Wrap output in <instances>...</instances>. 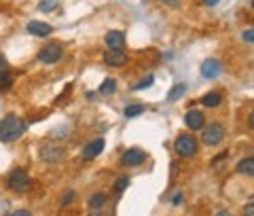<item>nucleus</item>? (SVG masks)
<instances>
[{
	"label": "nucleus",
	"instance_id": "nucleus-1",
	"mask_svg": "<svg viewBox=\"0 0 254 216\" xmlns=\"http://www.w3.org/2000/svg\"><path fill=\"white\" fill-rule=\"evenodd\" d=\"M26 121H21L17 115H6L0 121V142H13L23 136L26 132Z\"/></svg>",
	"mask_w": 254,
	"mask_h": 216
},
{
	"label": "nucleus",
	"instance_id": "nucleus-2",
	"mask_svg": "<svg viewBox=\"0 0 254 216\" xmlns=\"http://www.w3.org/2000/svg\"><path fill=\"white\" fill-rule=\"evenodd\" d=\"M201 142L208 144V146H216V144L222 142V138H225V127H222L220 123H210L201 127Z\"/></svg>",
	"mask_w": 254,
	"mask_h": 216
},
{
	"label": "nucleus",
	"instance_id": "nucleus-3",
	"mask_svg": "<svg viewBox=\"0 0 254 216\" xmlns=\"http://www.w3.org/2000/svg\"><path fill=\"white\" fill-rule=\"evenodd\" d=\"M174 148H176V153L180 157H193L197 153V140L190 134H182L174 142Z\"/></svg>",
	"mask_w": 254,
	"mask_h": 216
},
{
	"label": "nucleus",
	"instance_id": "nucleus-4",
	"mask_svg": "<svg viewBox=\"0 0 254 216\" xmlns=\"http://www.w3.org/2000/svg\"><path fill=\"white\" fill-rule=\"evenodd\" d=\"M32 180H30V174L26 170H13L11 176H9V187L15 191V193H26V191L30 189Z\"/></svg>",
	"mask_w": 254,
	"mask_h": 216
},
{
	"label": "nucleus",
	"instance_id": "nucleus-5",
	"mask_svg": "<svg viewBox=\"0 0 254 216\" xmlns=\"http://www.w3.org/2000/svg\"><path fill=\"white\" fill-rule=\"evenodd\" d=\"M38 60H41L43 64H58L62 60V47L58 43H49V45H45L41 53H38Z\"/></svg>",
	"mask_w": 254,
	"mask_h": 216
},
{
	"label": "nucleus",
	"instance_id": "nucleus-6",
	"mask_svg": "<svg viewBox=\"0 0 254 216\" xmlns=\"http://www.w3.org/2000/svg\"><path fill=\"white\" fill-rule=\"evenodd\" d=\"M144 159H146V153L142 148H129V150H125V153H123L121 161L127 167H136L140 163H144Z\"/></svg>",
	"mask_w": 254,
	"mask_h": 216
},
{
	"label": "nucleus",
	"instance_id": "nucleus-7",
	"mask_svg": "<svg viewBox=\"0 0 254 216\" xmlns=\"http://www.w3.org/2000/svg\"><path fill=\"white\" fill-rule=\"evenodd\" d=\"M104 62L113 68H121L127 64V55L123 53V49H108L104 53Z\"/></svg>",
	"mask_w": 254,
	"mask_h": 216
},
{
	"label": "nucleus",
	"instance_id": "nucleus-8",
	"mask_svg": "<svg viewBox=\"0 0 254 216\" xmlns=\"http://www.w3.org/2000/svg\"><path fill=\"white\" fill-rule=\"evenodd\" d=\"M220 72H222V64H220L218 60L208 58V60L201 64V74H203L205 78H216Z\"/></svg>",
	"mask_w": 254,
	"mask_h": 216
},
{
	"label": "nucleus",
	"instance_id": "nucleus-9",
	"mask_svg": "<svg viewBox=\"0 0 254 216\" xmlns=\"http://www.w3.org/2000/svg\"><path fill=\"white\" fill-rule=\"evenodd\" d=\"M41 157L47 163H58L64 159V150L60 146H55V144H47V146H43V150H41Z\"/></svg>",
	"mask_w": 254,
	"mask_h": 216
},
{
	"label": "nucleus",
	"instance_id": "nucleus-10",
	"mask_svg": "<svg viewBox=\"0 0 254 216\" xmlns=\"http://www.w3.org/2000/svg\"><path fill=\"white\" fill-rule=\"evenodd\" d=\"M102 150H104V140H102V138H95L93 142H89V144H87V146L83 148V155H81V157L85 159V161H91V159L98 157Z\"/></svg>",
	"mask_w": 254,
	"mask_h": 216
},
{
	"label": "nucleus",
	"instance_id": "nucleus-11",
	"mask_svg": "<svg viewBox=\"0 0 254 216\" xmlns=\"http://www.w3.org/2000/svg\"><path fill=\"white\" fill-rule=\"evenodd\" d=\"M185 125L189 127V130H201V127L205 125V117L203 113H199V110H190V113H187L185 117Z\"/></svg>",
	"mask_w": 254,
	"mask_h": 216
},
{
	"label": "nucleus",
	"instance_id": "nucleus-12",
	"mask_svg": "<svg viewBox=\"0 0 254 216\" xmlns=\"http://www.w3.org/2000/svg\"><path fill=\"white\" fill-rule=\"evenodd\" d=\"M104 41H106V45H108V49H123V45H125V34H123V32H119V30H110Z\"/></svg>",
	"mask_w": 254,
	"mask_h": 216
},
{
	"label": "nucleus",
	"instance_id": "nucleus-13",
	"mask_svg": "<svg viewBox=\"0 0 254 216\" xmlns=\"http://www.w3.org/2000/svg\"><path fill=\"white\" fill-rule=\"evenodd\" d=\"M28 32H30V34H34V36H49L51 32H53V28L49 26V23L34 19V21L28 23Z\"/></svg>",
	"mask_w": 254,
	"mask_h": 216
},
{
	"label": "nucleus",
	"instance_id": "nucleus-14",
	"mask_svg": "<svg viewBox=\"0 0 254 216\" xmlns=\"http://www.w3.org/2000/svg\"><path fill=\"white\" fill-rule=\"evenodd\" d=\"M237 172H240L242 176H246V178H252L254 176V159L252 157L242 159L240 165H237Z\"/></svg>",
	"mask_w": 254,
	"mask_h": 216
},
{
	"label": "nucleus",
	"instance_id": "nucleus-15",
	"mask_svg": "<svg viewBox=\"0 0 254 216\" xmlns=\"http://www.w3.org/2000/svg\"><path fill=\"white\" fill-rule=\"evenodd\" d=\"M201 104L203 106H208V108H216V106L222 104V95L218 91H210V93H205L201 98Z\"/></svg>",
	"mask_w": 254,
	"mask_h": 216
},
{
	"label": "nucleus",
	"instance_id": "nucleus-16",
	"mask_svg": "<svg viewBox=\"0 0 254 216\" xmlns=\"http://www.w3.org/2000/svg\"><path fill=\"white\" fill-rule=\"evenodd\" d=\"M98 91H100L102 95H113V93L117 91V81H115V78H104Z\"/></svg>",
	"mask_w": 254,
	"mask_h": 216
},
{
	"label": "nucleus",
	"instance_id": "nucleus-17",
	"mask_svg": "<svg viewBox=\"0 0 254 216\" xmlns=\"http://www.w3.org/2000/svg\"><path fill=\"white\" fill-rule=\"evenodd\" d=\"M55 6H60V0H41V2H38V11L51 13Z\"/></svg>",
	"mask_w": 254,
	"mask_h": 216
},
{
	"label": "nucleus",
	"instance_id": "nucleus-18",
	"mask_svg": "<svg viewBox=\"0 0 254 216\" xmlns=\"http://www.w3.org/2000/svg\"><path fill=\"white\" fill-rule=\"evenodd\" d=\"M142 113H144V106H142V104H131V106L125 108V117H127V119L138 117V115H142Z\"/></svg>",
	"mask_w": 254,
	"mask_h": 216
},
{
	"label": "nucleus",
	"instance_id": "nucleus-19",
	"mask_svg": "<svg viewBox=\"0 0 254 216\" xmlns=\"http://www.w3.org/2000/svg\"><path fill=\"white\" fill-rule=\"evenodd\" d=\"M104 202H106V195H104V193H98V195H93V197L89 199V206L93 208V210H98V208L104 206Z\"/></svg>",
	"mask_w": 254,
	"mask_h": 216
},
{
	"label": "nucleus",
	"instance_id": "nucleus-20",
	"mask_svg": "<svg viewBox=\"0 0 254 216\" xmlns=\"http://www.w3.org/2000/svg\"><path fill=\"white\" fill-rule=\"evenodd\" d=\"M11 83H13V76L9 72H2V74H0V91H6L11 87Z\"/></svg>",
	"mask_w": 254,
	"mask_h": 216
},
{
	"label": "nucleus",
	"instance_id": "nucleus-21",
	"mask_svg": "<svg viewBox=\"0 0 254 216\" xmlns=\"http://www.w3.org/2000/svg\"><path fill=\"white\" fill-rule=\"evenodd\" d=\"M153 83H155V78H153V76H150V74H148L146 78H142V81H140V83H138L136 87H133V91H142V89H146V87H150V85H153Z\"/></svg>",
	"mask_w": 254,
	"mask_h": 216
},
{
	"label": "nucleus",
	"instance_id": "nucleus-22",
	"mask_svg": "<svg viewBox=\"0 0 254 216\" xmlns=\"http://www.w3.org/2000/svg\"><path fill=\"white\" fill-rule=\"evenodd\" d=\"M185 91H187V85H176V87L172 89V93L168 95V100H172V102H174L176 98H180V95L185 93Z\"/></svg>",
	"mask_w": 254,
	"mask_h": 216
},
{
	"label": "nucleus",
	"instance_id": "nucleus-23",
	"mask_svg": "<svg viewBox=\"0 0 254 216\" xmlns=\"http://www.w3.org/2000/svg\"><path fill=\"white\" fill-rule=\"evenodd\" d=\"M127 187H129V178H127V176H125V178H119L115 182V191H117V193H123Z\"/></svg>",
	"mask_w": 254,
	"mask_h": 216
},
{
	"label": "nucleus",
	"instance_id": "nucleus-24",
	"mask_svg": "<svg viewBox=\"0 0 254 216\" xmlns=\"http://www.w3.org/2000/svg\"><path fill=\"white\" fill-rule=\"evenodd\" d=\"M242 38H244V41H246V43H248V45H252V43H254V30H252V28H248V30H244V34H242Z\"/></svg>",
	"mask_w": 254,
	"mask_h": 216
},
{
	"label": "nucleus",
	"instance_id": "nucleus-25",
	"mask_svg": "<svg viewBox=\"0 0 254 216\" xmlns=\"http://www.w3.org/2000/svg\"><path fill=\"white\" fill-rule=\"evenodd\" d=\"M74 191H66V193H64V197H62V206H68L70 202H72V199H74Z\"/></svg>",
	"mask_w": 254,
	"mask_h": 216
},
{
	"label": "nucleus",
	"instance_id": "nucleus-26",
	"mask_svg": "<svg viewBox=\"0 0 254 216\" xmlns=\"http://www.w3.org/2000/svg\"><path fill=\"white\" fill-rule=\"evenodd\" d=\"M2 72H9V62H6V58L0 53V74H2Z\"/></svg>",
	"mask_w": 254,
	"mask_h": 216
},
{
	"label": "nucleus",
	"instance_id": "nucleus-27",
	"mask_svg": "<svg viewBox=\"0 0 254 216\" xmlns=\"http://www.w3.org/2000/svg\"><path fill=\"white\" fill-rule=\"evenodd\" d=\"M246 216H254V204L248 202V206H246Z\"/></svg>",
	"mask_w": 254,
	"mask_h": 216
},
{
	"label": "nucleus",
	"instance_id": "nucleus-28",
	"mask_svg": "<svg viewBox=\"0 0 254 216\" xmlns=\"http://www.w3.org/2000/svg\"><path fill=\"white\" fill-rule=\"evenodd\" d=\"M180 202H182V193H180V191H178V193H176V195H174V197H172V204H174V206H178Z\"/></svg>",
	"mask_w": 254,
	"mask_h": 216
},
{
	"label": "nucleus",
	"instance_id": "nucleus-29",
	"mask_svg": "<svg viewBox=\"0 0 254 216\" xmlns=\"http://www.w3.org/2000/svg\"><path fill=\"white\" fill-rule=\"evenodd\" d=\"M13 216H32V214H30L28 210H15V212H13Z\"/></svg>",
	"mask_w": 254,
	"mask_h": 216
},
{
	"label": "nucleus",
	"instance_id": "nucleus-30",
	"mask_svg": "<svg viewBox=\"0 0 254 216\" xmlns=\"http://www.w3.org/2000/svg\"><path fill=\"white\" fill-rule=\"evenodd\" d=\"M201 2H203V4H208V6H216L220 0H201Z\"/></svg>",
	"mask_w": 254,
	"mask_h": 216
},
{
	"label": "nucleus",
	"instance_id": "nucleus-31",
	"mask_svg": "<svg viewBox=\"0 0 254 216\" xmlns=\"http://www.w3.org/2000/svg\"><path fill=\"white\" fill-rule=\"evenodd\" d=\"M168 6H178V0H163Z\"/></svg>",
	"mask_w": 254,
	"mask_h": 216
},
{
	"label": "nucleus",
	"instance_id": "nucleus-32",
	"mask_svg": "<svg viewBox=\"0 0 254 216\" xmlns=\"http://www.w3.org/2000/svg\"><path fill=\"white\" fill-rule=\"evenodd\" d=\"M216 216H231V214H229L227 210H218V212H216Z\"/></svg>",
	"mask_w": 254,
	"mask_h": 216
}]
</instances>
